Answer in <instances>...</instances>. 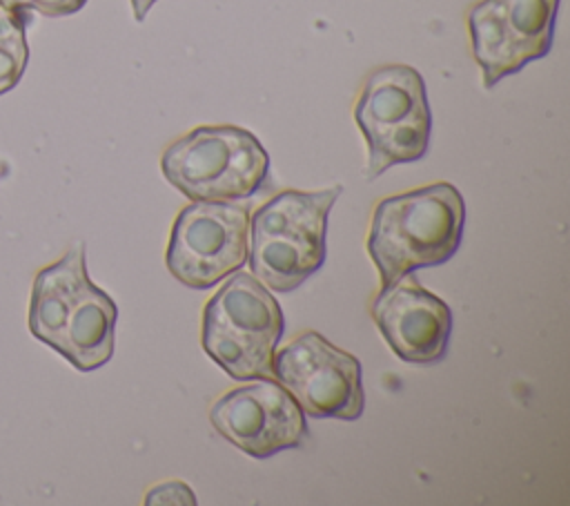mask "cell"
I'll list each match as a JSON object with an SVG mask.
<instances>
[{
	"label": "cell",
	"instance_id": "obj_1",
	"mask_svg": "<svg viewBox=\"0 0 570 506\" xmlns=\"http://www.w3.org/2000/svg\"><path fill=\"white\" fill-rule=\"evenodd\" d=\"M465 203L450 183H432L383 198L372 214L367 254L381 285L419 267L443 265L463 239Z\"/></svg>",
	"mask_w": 570,
	"mask_h": 506
},
{
	"label": "cell",
	"instance_id": "obj_8",
	"mask_svg": "<svg viewBox=\"0 0 570 506\" xmlns=\"http://www.w3.org/2000/svg\"><path fill=\"white\" fill-rule=\"evenodd\" d=\"M557 9L559 0H481L470 9L472 56L485 89L550 51Z\"/></svg>",
	"mask_w": 570,
	"mask_h": 506
},
{
	"label": "cell",
	"instance_id": "obj_10",
	"mask_svg": "<svg viewBox=\"0 0 570 506\" xmlns=\"http://www.w3.org/2000/svg\"><path fill=\"white\" fill-rule=\"evenodd\" d=\"M372 319L392 352L407 363H436L448 352L452 312L412 272L381 288Z\"/></svg>",
	"mask_w": 570,
	"mask_h": 506
},
{
	"label": "cell",
	"instance_id": "obj_6",
	"mask_svg": "<svg viewBox=\"0 0 570 506\" xmlns=\"http://www.w3.org/2000/svg\"><path fill=\"white\" fill-rule=\"evenodd\" d=\"M249 214L234 201H194L171 225L165 263L194 290L214 288L247 263Z\"/></svg>",
	"mask_w": 570,
	"mask_h": 506
},
{
	"label": "cell",
	"instance_id": "obj_7",
	"mask_svg": "<svg viewBox=\"0 0 570 506\" xmlns=\"http://www.w3.org/2000/svg\"><path fill=\"white\" fill-rule=\"evenodd\" d=\"M272 377L309 417L354 421L363 412L361 361L318 332H303L274 352Z\"/></svg>",
	"mask_w": 570,
	"mask_h": 506
},
{
	"label": "cell",
	"instance_id": "obj_2",
	"mask_svg": "<svg viewBox=\"0 0 570 506\" xmlns=\"http://www.w3.org/2000/svg\"><path fill=\"white\" fill-rule=\"evenodd\" d=\"M343 187L285 189L249 221V270L274 292H292L325 263L327 214Z\"/></svg>",
	"mask_w": 570,
	"mask_h": 506
},
{
	"label": "cell",
	"instance_id": "obj_3",
	"mask_svg": "<svg viewBox=\"0 0 570 506\" xmlns=\"http://www.w3.org/2000/svg\"><path fill=\"white\" fill-rule=\"evenodd\" d=\"M283 332L278 301L249 272L229 274L203 310V350L238 381L272 377V359Z\"/></svg>",
	"mask_w": 570,
	"mask_h": 506
},
{
	"label": "cell",
	"instance_id": "obj_13",
	"mask_svg": "<svg viewBox=\"0 0 570 506\" xmlns=\"http://www.w3.org/2000/svg\"><path fill=\"white\" fill-rule=\"evenodd\" d=\"M27 60L29 42L24 31V11L0 7V96L20 82Z\"/></svg>",
	"mask_w": 570,
	"mask_h": 506
},
{
	"label": "cell",
	"instance_id": "obj_12",
	"mask_svg": "<svg viewBox=\"0 0 570 506\" xmlns=\"http://www.w3.org/2000/svg\"><path fill=\"white\" fill-rule=\"evenodd\" d=\"M85 276V243H73L58 261L36 272L27 323L29 332L38 341L47 343L49 348H56L62 325V310Z\"/></svg>",
	"mask_w": 570,
	"mask_h": 506
},
{
	"label": "cell",
	"instance_id": "obj_5",
	"mask_svg": "<svg viewBox=\"0 0 570 506\" xmlns=\"http://www.w3.org/2000/svg\"><path fill=\"white\" fill-rule=\"evenodd\" d=\"M354 120L367 145V181L392 165L423 158L432 132L423 76L410 65L374 69L354 103Z\"/></svg>",
	"mask_w": 570,
	"mask_h": 506
},
{
	"label": "cell",
	"instance_id": "obj_14",
	"mask_svg": "<svg viewBox=\"0 0 570 506\" xmlns=\"http://www.w3.org/2000/svg\"><path fill=\"white\" fill-rule=\"evenodd\" d=\"M87 0H0V7L13 11H38L49 18H62L80 11Z\"/></svg>",
	"mask_w": 570,
	"mask_h": 506
},
{
	"label": "cell",
	"instance_id": "obj_15",
	"mask_svg": "<svg viewBox=\"0 0 570 506\" xmlns=\"http://www.w3.org/2000/svg\"><path fill=\"white\" fill-rule=\"evenodd\" d=\"M145 504H196V497L187 484L165 481L147 493Z\"/></svg>",
	"mask_w": 570,
	"mask_h": 506
},
{
	"label": "cell",
	"instance_id": "obj_9",
	"mask_svg": "<svg viewBox=\"0 0 570 506\" xmlns=\"http://www.w3.org/2000/svg\"><path fill=\"white\" fill-rule=\"evenodd\" d=\"M212 426L254 459H269L285 448H298L307 424L294 397L267 377L227 390L209 408Z\"/></svg>",
	"mask_w": 570,
	"mask_h": 506
},
{
	"label": "cell",
	"instance_id": "obj_16",
	"mask_svg": "<svg viewBox=\"0 0 570 506\" xmlns=\"http://www.w3.org/2000/svg\"><path fill=\"white\" fill-rule=\"evenodd\" d=\"M129 2H131V9H134V18H136L138 22H142L145 16H147V11L151 9V4H154L156 0H129Z\"/></svg>",
	"mask_w": 570,
	"mask_h": 506
},
{
	"label": "cell",
	"instance_id": "obj_4",
	"mask_svg": "<svg viewBox=\"0 0 570 506\" xmlns=\"http://www.w3.org/2000/svg\"><path fill=\"white\" fill-rule=\"evenodd\" d=\"M160 169L191 201H238L265 187L269 154L249 129L200 125L163 152Z\"/></svg>",
	"mask_w": 570,
	"mask_h": 506
},
{
	"label": "cell",
	"instance_id": "obj_11",
	"mask_svg": "<svg viewBox=\"0 0 570 506\" xmlns=\"http://www.w3.org/2000/svg\"><path fill=\"white\" fill-rule=\"evenodd\" d=\"M116 319L114 299L94 285L87 274L62 310L60 337L53 350L80 372L98 370L114 354Z\"/></svg>",
	"mask_w": 570,
	"mask_h": 506
}]
</instances>
